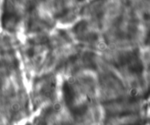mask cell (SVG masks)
<instances>
[{
    "mask_svg": "<svg viewBox=\"0 0 150 125\" xmlns=\"http://www.w3.org/2000/svg\"><path fill=\"white\" fill-rule=\"evenodd\" d=\"M20 109H21V106H20L19 103H13V104H11V111L13 112V113H17V112H18L20 110Z\"/></svg>",
    "mask_w": 150,
    "mask_h": 125,
    "instance_id": "1",
    "label": "cell"
},
{
    "mask_svg": "<svg viewBox=\"0 0 150 125\" xmlns=\"http://www.w3.org/2000/svg\"><path fill=\"white\" fill-rule=\"evenodd\" d=\"M138 94H139V91H138V89H136V88H132V89H130V91H129V94H130L131 97H136V96L138 95Z\"/></svg>",
    "mask_w": 150,
    "mask_h": 125,
    "instance_id": "2",
    "label": "cell"
},
{
    "mask_svg": "<svg viewBox=\"0 0 150 125\" xmlns=\"http://www.w3.org/2000/svg\"><path fill=\"white\" fill-rule=\"evenodd\" d=\"M53 109H54V111L55 112H59L61 109H62V105H61L59 102H55L53 105Z\"/></svg>",
    "mask_w": 150,
    "mask_h": 125,
    "instance_id": "3",
    "label": "cell"
}]
</instances>
